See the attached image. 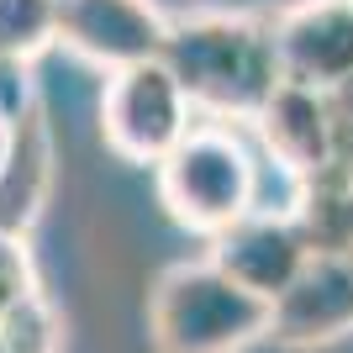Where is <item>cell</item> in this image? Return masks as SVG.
Instances as JSON below:
<instances>
[{"label":"cell","instance_id":"obj_7","mask_svg":"<svg viewBox=\"0 0 353 353\" xmlns=\"http://www.w3.org/2000/svg\"><path fill=\"white\" fill-rule=\"evenodd\" d=\"M274 43L290 85L332 90L353 79V0H290L274 11Z\"/></svg>","mask_w":353,"mask_h":353},{"label":"cell","instance_id":"obj_9","mask_svg":"<svg viewBox=\"0 0 353 353\" xmlns=\"http://www.w3.org/2000/svg\"><path fill=\"white\" fill-rule=\"evenodd\" d=\"M353 332V259L348 253H311L301 280L274 301L269 338L285 348H327Z\"/></svg>","mask_w":353,"mask_h":353},{"label":"cell","instance_id":"obj_8","mask_svg":"<svg viewBox=\"0 0 353 353\" xmlns=\"http://www.w3.org/2000/svg\"><path fill=\"white\" fill-rule=\"evenodd\" d=\"M248 132H253V143L264 148V159L280 163V174L290 185L338 169V137H332V101H327V90L285 79Z\"/></svg>","mask_w":353,"mask_h":353},{"label":"cell","instance_id":"obj_10","mask_svg":"<svg viewBox=\"0 0 353 353\" xmlns=\"http://www.w3.org/2000/svg\"><path fill=\"white\" fill-rule=\"evenodd\" d=\"M48 185H53V137L43 127V111H32L21 121V143H16V159L0 179V232L27 237V227L37 221L48 201Z\"/></svg>","mask_w":353,"mask_h":353},{"label":"cell","instance_id":"obj_14","mask_svg":"<svg viewBox=\"0 0 353 353\" xmlns=\"http://www.w3.org/2000/svg\"><path fill=\"white\" fill-rule=\"evenodd\" d=\"M37 290H43V285H37V264H32L27 237L0 232V316L11 306H21L27 295H37Z\"/></svg>","mask_w":353,"mask_h":353},{"label":"cell","instance_id":"obj_18","mask_svg":"<svg viewBox=\"0 0 353 353\" xmlns=\"http://www.w3.org/2000/svg\"><path fill=\"white\" fill-rule=\"evenodd\" d=\"M0 353H6V343H0Z\"/></svg>","mask_w":353,"mask_h":353},{"label":"cell","instance_id":"obj_17","mask_svg":"<svg viewBox=\"0 0 353 353\" xmlns=\"http://www.w3.org/2000/svg\"><path fill=\"white\" fill-rule=\"evenodd\" d=\"M348 259H353V216H348Z\"/></svg>","mask_w":353,"mask_h":353},{"label":"cell","instance_id":"obj_12","mask_svg":"<svg viewBox=\"0 0 353 353\" xmlns=\"http://www.w3.org/2000/svg\"><path fill=\"white\" fill-rule=\"evenodd\" d=\"M59 48V0H0V63H37Z\"/></svg>","mask_w":353,"mask_h":353},{"label":"cell","instance_id":"obj_11","mask_svg":"<svg viewBox=\"0 0 353 353\" xmlns=\"http://www.w3.org/2000/svg\"><path fill=\"white\" fill-rule=\"evenodd\" d=\"M285 211L306 232L311 253H348V216H353V174L327 169V174L295 179Z\"/></svg>","mask_w":353,"mask_h":353},{"label":"cell","instance_id":"obj_4","mask_svg":"<svg viewBox=\"0 0 353 353\" xmlns=\"http://www.w3.org/2000/svg\"><path fill=\"white\" fill-rule=\"evenodd\" d=\"M195 127V105L163 59L121 69L101 90V137L121 163L159 169Z\"/></svg>","mask_w":353,"mask_h":353},{"label":"cell","instance_id":"obj_2","mask_svg":"<svg viewBox=\"0 0 353 353\" xmlns=\"http://www.w3.org/2000/svg\"><path fill=\"white\" fill-rule=\"evenodd\" d=\"M159 206L169 211L174 227L216 243L248 221L259 206V153H253L243 127L227 121H195L190 137L153 169Z\"/></svg>","mask_w":353,"mask_h":353},{"label":"cell","instance_id":"obj_5","mask_svg":"<svg viewBox=\"0 0 353 353\" xmlns=\"http://www.w3.org/2000/svg\"><path fill=\"white\" fill-rule=\"evenodd\" d=\"M174 16L159 0H59V48L105 79L163 59Z\"/></svg>","mask_w":353,"mask_h":353},{"label":"cell","instance_id":"obj_3","mask_svg":"<svg viewBox=\"0 0 353 353\" xmlns=\"http://www.w3.org/2000/svg\"><path fill=\"white\" fill-rule=\"evenodd\" d=\"M274 306L221 274L211 259L169 264L148 295L153 353H243L269 338Z\"/></svg>","mask_w":353,"mask_h":353},{"label":"cell","instance_id":"obj_1","mask_svg":"<svg viewBox=\"0 0 353 353\" xmlns=\"http://www.w3.org/2000/svg\"><path fill=\"white\" fill-rule=\"evenodd\" d=\"M163 63L185 85L201 121L253 127L269 95L285 85L269 11H190L174 16Z\"/></svg>","mask_w":353,"mask_h":353},{"label":"cell","instance_id":"obj_6","mask_svg":"<svg viewBox=\"0 0 353 353\" xmlns=\"http://www.w3.org/2000/svg\"><path fill=\"white\" fill-rule=\"evenodd\" d=\"M206 259L221 274H232L243 290H253L259 301L274 306L301 280V269L311 264V243L285 206H274V211L264 206V211H253L248 221H237L232 232H221L206 248Z\"/></svg>","mask_w":353,"mask_h":353},{"label":"cell","instance_id":"obj_13","mask_svg":"<svg viewBox=\"0 0 353 353\" xmlns=\"http://www.w3.org/2000/svg\"><path fill=\"white\" fill-rule=\"evenodd\" d=\"M0 343H6V353H59L63 348V322H59V311H53V301L37 290L21 306H11L0 316Z\"/></svg>","mask_w":353,"mask_h":353},{"label":"cell","instance_id":"obj_15","mask_svg":"<svg viewBox=\"0 0 353 353\" xmlns=\"http://www.w3.org/2000/svg\"><path fill=\"white\" fill-rule=\"evenodd\" d=\"M332 137H338V169L343 174H353V79L348 85H338L332 95Z\"/></svg>","mask_w":353,"mask_h":353},{"label":"cell","instance_id":"obj_16","mask_svg":"<svg viewBox=\"0 0 353 353\" xmlns=\"http://www.w3.org/2000/svg\"><path fill=\"white\" fill-rule=\"evenodd\" d=\"M16 143H21V121L0 117V179H6V169H11V159H16Z\"/></svg>","mask_w":353,"mask_h":353}]
</instances>
